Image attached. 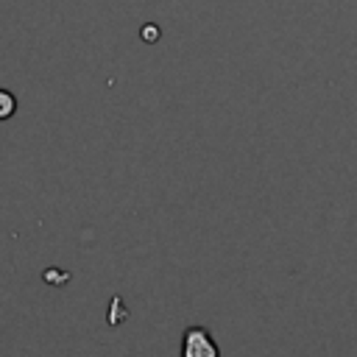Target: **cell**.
Returning a JSON list of instances; mask_svg holds the SVG:
<instances>
[{"label":"cell","mask_w":357,"mask_h":357,"mask_svg":"<svg viewBox=\"0 0 357 357\" xmlns=\"http://www.w3.org/2000/svg\"><path fill=\"white\" fill-rule=\"evenodd\" d=\"M181 357H220V349L204 326H187L181 335Z\"/></svg>","instance_id":"6da1fadb"},{"label":"cell","mask_w":357,"mask_h":357,"mask_svg":"<svg viewBox=\"0 0 357 357\" xmlns=\"http://www.w3.org/2000/svg\"><path fill=\"white\" fill-rule=\"evenodd\" d=\"M17 112V98L8 89H0V120H8Z\"/></svg>","instance_id":"7a4b0ae2"}]
</instances>
